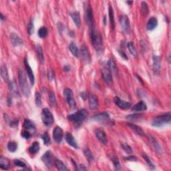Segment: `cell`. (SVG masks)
I'll return each instance as SVG.
<instances>
[{"label": "cell", "mask_w": 171, "mask_h": 171, "mask_svg": "<svg viewBox=\"0 0 171 171\" xmlns=\"http://www.w3.org/2000/svg\"><path fill=\"white\" fill-rule=\"evenodd\" d=\"M104 24H106V17L104 18Z\"/></svg>", "instance_id": "58"}, {"label": "cell", "mask_w": 171, "mask_h": 171, "mask_svg": "<svg viewBox=\"0 0 171 171\" xmlns=\"http://www.w3.org/2000/svg\"><path fill=\"white\" fill-rule=\"evenodd\" d=\"M112 161L113 164H114V165L115 169H116V170H122V168H121L120 162H119V160H118V158L116 157V156H114V157H113L112 158Z\"/></svg>", "instance_id": "41"}, {"label": "cell", "mask_w": 171, "mask_h": 171, "mask_svg": "<svg viewBox=\"0 0 171 171\" xmlns=\"http://www.w3.org/2000/svg\"><path fill=\"white\" fill-rule=\"evenodd\" d=\"M24 128L25 130H27L30 132V133H35L36 132V126L34 124L32 121L30 120H26L24 121Z\"/></svg>", "instance_id": "22"}, {"label": "cell", "mask_w": 171, "mask_h": 171, "mask_svg": "<svg viewBox=\"0 0 171 171\" xmlns=\"http://www.w3.org/2000/svg\"><path fill=\"white\" fill-rule=\"evenodd\" d=\"M171 115L170 112L155 117L152 122V125L155 127H161L162 126L170 122Z\"/></svg>", "instance_id": "4"}, {"label": "cell", "mask_w": 171, "mask_h": 171, "mask_svg": "<svg viewBox=\"0 0 171 171\" xmlns=\"http://www.w3.org/2000/svg\"><path fill=\"white\" fill-rule=\"evenodd\" d=\"M1 78H3L5 82H8L9 80V75H8V72L6 66L3 65L1 67Z\"/></svg>", "instance_id": "31"}, {"label": "cell", "mask_w": 171, "mask_h": 171, "mask_svg": "<svg viewBox=\"0 0 171 171\" xmlns=\"http://www.w3.org/2000/svg\"><path fill=\"white\" fill-rule=\"evenodd\" d=\"M42 161L44 162L47 167L51 168L53 165V157L50 151H47L42 157Z\"/></svg>", "instance_id": "12"}, {"label": "cell", "mask_w": 171, "mask_h": 171, "mask_svg": "<svg viewBox=\"0 0 171 171\" xmlns=\"http://www.w3.org/2000/svg\"><path fill=\"white\" fill-rule=\"evenodd\" d=\"M108 65L109 67V70H110L111 73L113 74H116L117 72V66L116 64V62H115L114 59H109L108 62Z\"/></svg>", "instance_id": "33"}, {"label": "cell", "mask_w": 171, "mask_h": 171, "mask_svg": "<svg viewBox=\"0 0 171 171\" xmlns=\"http://www.w3.org/2000/svg\"><path fill=\"white\" fill-rule=\"evenodd\" d=\"M108 13H109V19H110L111 28H112V30H114L115 28L114 14V10H113V8L112 7V6L111 5H109Z\"/></svg>", "instance_id": "27"}, {"label": "cell", "mask_w": 171, "mask_h": 171, "mask_svg": "<svg viewBox=\"0 0 171 171\" xmlns=\"http://www.w3.org/2000/svg\"><path fill=\"white\" fill-rule=\"evenodd\" d=\"M84 18H85L86 23H87L88 26H89L90 30V29L94 28V17L92 7L88 3H86L84 5Z\"/></svg>", "instance_id": "5"}, {"label": "cell", "mask_w": 171, "mask_h": 171, "mask_svg": "<svg viewBox=\"0 0 171 171\" xmlns=\"http://www.w3.org/2000/svg\"><path fill=\"white\" fill-rule=\"evenodd\" d=\"M42 120L45 126L49 127L54 121L53 116L48 108H44L42 112Z\"/></svg>", "instance_id": "6"}, {"label": "cell", "mask_w": 171, "mask_h": 171, "mask_svg": "<svg viewBox=\"0 0 171 171\" xmlns=\"http://www.w3.org/2000/svg\"><path fill=\"white\" fill-rule=\"evenodd\" d=\"M48 35V30L45 27H42V28L39 29L38 30V36L41 38H44L47 36Z\"/></svg>", "instance_id": "38"}, {"label": "cell", "mask_w": 171, "mask_h": 171, "mask_svg": "<svg viewBox=\"0 0 171 171\" xmlns=\"http://www.w3.org/2000/svg\"><path fill=\"white\" fill-rule=\"evenodd\" d=\"M120 24L122 27V30L126 34H128L130 32V20L126 16L123 15L120 17Z\"/></svg>", "instance_id": "8"}, {"label": "cell", "mask_w": 171, "mask_h": 171, "mask_svg": "<svg viewBox=\"0 0 171 171\" xmlns=\"http://www.w3.org/2000/svg\"><path fill=\"white\" fill-rule=\"evenodd\" d=\"M147 109V106L143 101H140L137 104H136L132 108V110L135 111V112H141V111H145Z\"/></svg>", "instance_id": "23"}, {"label": "cell", "mask_w": 171, "mask_h": 171, "mask_svg": "<svg viewBox=\"0 0 171 171\" xmlns=\"http://www.w3.org/2000/svg\"><path fill=\"white\" fill-rule=\"evenodd\" d=\"M42 139L44 141V143L46 146L49 145L51 143V140L50 138H49V136L48 134V132H45L42 135Z\"/></svg>", "instance_id": "42"}, {"label": "cell", "mask_w": 171, "mask_h": 171, "mask_svg": "<svg viewBox=\"0 0 171 171\" xmlns=\"http://www.w3.org/2000/svg\"><path fill=\"white\" fill-rule=\"evenodd\" d=\"M79 55L81 57V58L84 59V61L87 62H89L90 61V55L89 51H88V48L85 45L82 46L81 48H80V51H79Z\"/></svg>", "instance_id": "13"}, {"label": "cell", "mask_w": 171, "mask_h": 171, "mask_svg": "<svg viewBox=\"0 0 171 171\" xmlns=\"http://www.w3.org/2000/svg\"><path fill=\"white\" fill-rule=\"evenodd\" d=\"M126 159L127 160H130V161H137V158H136L135 156H132V155H130L129 156H128V157L126 158Z\"/></svg>", "instance_id": "50"}, {"label": "cell", "mask_w": 171, "mask_h": 171, "mask_svg": "<svg viewBox=\"0 0 171 171\" xmlns=\"http://www.w3.org/2000/svg\"><path fill=\"white\" fill-rule=\"evenodd\" d=\"M84 156H86V158H87V160L90 162H92V160H94V156H93V154H92V152L90 151V150L89 149V148H85V149L84 150Z\"/></svg>", "instance_id": "37"}, {"label": "cell", "mask_w": 171, "mask_h": 171, "mask_svg": "<svg viewBox=\"0 0 171 171\" xmlns=\"http://www.w3.org/2000/svg\"><path fill=\"white\" fill-rule=\"evenodd\" d=\"M14 163L16 166H20V167H22V168H26L27 167L26 164L25 163V162H24L23 161H22V160H18V159L14 160Z\"/></svg>", "instance_id": "46"}, {"label": "cell", "mask_w": 171, "mask_h": 171, "mask_svg": "<svg viewBox=\"0 0 171 171\" xmlns=\"http://www.w3.org/2000/svg\"><path fill=\"white\" fill-rule=\"evenodd\" d=\"M161 68V59L158 55L153 56V70L156 74H159Z\"/></svg>", "instance_id": "16"}, {"label": "cell", "mask_w": 171, "mask_h": 171, "mask_svg": "<svg viewBox=\"0 0 171 171\" xmlns=\"http://www.w3.org/2000/svg\"><path fill=\"white\" fill-rule=\"evenodd\" d=\"M114 103L118 108L122 109V110H128V109H129L132 106V104L130 102L121 100V99L118 97L114 98Z\"/></svg>", "instance_id": "11"}, {"label": "cell", "mask_w": 171, "mask_h": 171, "mask_svg": "<svg viewBox=\"0 0 171 171\" xmlns=\"http://www.w3.org/2000/svg\"><path fill=\"white\" fill-rule=\"evenodd\" d=\"M78 170H86V168L84 166L83 164H80V165L78 166Z\"/></svg>", "instance_id": "53"}, {"label": "cell", "mask_w": 171, "mask_h": 171, "mask_svg": "<svg viewBox=\"0 0 171 171\" xmlns=\"http://www.w3.org/2000/svg\"><path fill=\"white\" fill-rule=\"evenodd\" d=\"M126 3H128V4H132V3H133V1H127Z\"/></svg>", "instance_id": "57"}, {"label": "cell", "mask_w": 171, "mask_h": 171, "mask_svg": "<svg viewBox=\"0 0 171 171\" xmlns=\"http://www.w3.org/2000/svg\"><path fill=\"white\" fill-rule=\"evenodd\" d=\"M141 11L142 13L145 16H147L148 12H149V10H148V7L147 3H146L145 1H143L141 3Z\"/></svg>", "instance_id": "40"}, {"label": "cell", "mask_w": 171, "mask_h": 171, "mask_svg": "<svg viewBox=\"0 0 171 171\" xmlns=\"http://www.w3.org/2000/svg\"><path fill=\"white\" fill-rule=\"evenodd\" d=\"M93 119L95 121H97V122L101 123H105L106 122L107 123L109 122H112L110 120V115L108 114V113L106 112L95 115V116H93Z\"/></svg>", "instance_id": "10"}, {"label": "cell", "mask_w": 171, "mask_h": 171, "mask_svg": "<svg viewBox=\"0 0 171 171\" xmlns=\"http://www.w3.org/2000/svg\"><path fill=\"white\" fill-rule=\"evenodd\" d=\"M25 65H26V68L27 71V74H28V76L29 77V79H30V83L32 85H34V81H35V78L34 73H33V71L32 68H31L30 66L29 65L28 59H25Z\"/></svg>", "instance_id": "18"}, {"label": "cell", "mask_w": 171, "mask_h": 171, "mask_svg": "<svg viewBox=\"0 0 171 171\" xmlns=\"http://www.w3.org/2000/svg\"><path fill=\"white\" fill-rule=\"evenodd\" d=\"M149 138H150V143H151L152 146H153V147H154V149H155L156 151L157 152H158V153H161V152H162V148H161V147H160V146L159 145V144H158L157 143V141H156L153 137H152L151 136H150Z\"/></svg>", "instance_id": "32"}, {"label": "cell", "mask_w": 171, "mask_h": 171, "mask_svg": "<svg viewBox=\"0 0 171 171\" xmlns=\"http://www.w3.org/2000/svg\"><path fill=\"white\" fill-rule=\"evenodd\" d=\"M36 50L37 55H38V57L39 59H40V62L42 64H44V53H43L42 48V47H41L40 45H39V44L36 45Z\"/></svg>", "instance_id": "29"}, {"label": "cell", "mask_w": 171, "mask_h": 171, "mask_svg": "<svg viewBox=\"0 0 171 171\" xmlns=\"http://www.w3.org/2000/svg\"><path fill=\"white\" fill-rule=\"evenodd\" d=\"M39 150H40V144L38 142H34L29 148V151L32 154H37L39 152Z\"/></svg>", "instance_id": "30"}, {"label": "cell", "mask_w": 171, "mask_h": 171, "mask_svg": "<svg viewBox=\"0 0 171 171\" xmlns=\"http://www.w3.org/2000/svg\"><path fill=\"white\" fill-rule=\"evenodd\" d=\"M66 141L70 146L74 148H78V144L76 143L75 139L71 133H66L65 136Z\"/></svg>", "instance_id": "20"}, {"label": "cell", "mask_w": 171, "mask_h": 171, "mask_svg": "<svg viewBox=\"0 0 171 171\" xmlns=\"http://www.w3.org/2000/svg\"><path fill=\"white\" fill-rule=\"evenodd\" d=\"M9 89L12 95L14 96H19V91H18V88L16 82L14 80H11L9 84Z\"/></svg>", "instance_id": "21"}, {"label": "cell", "mask_w": 171, "mask_h": 171, "mask_svg": "<svg viewBox=\"0 0 171 171\" xmlns=\"http://www.w3.org/2000/svg\"><path fill=\"white\" fill-rule=\"evenodd\" d=\"M18 77H19V82L21 87L22 93L26 97H28L30 95V88L27 81L26 75L23 70L20 69L18 72Z\"/></svg>", "instance_id": "3"}, {"label": "cell", "mask_w": 171, "mask_h": 171, "mask_svg": "<svg viewBox=\"0 0 171 171\" xmlns=\"http://www.w3.org/2000/svg\"><path fill=\"white\" fill-rule=\"evenodd\" d=\"M128 125L129 126L130 128L132 130L135 132L137 135H139V136L145 135V132H144L143 130L142 129L141 127L139 126H137V125L134 124H131V123L128 124Z\"/></svg>", "instance_id": "26"}, {"label": "cell", "mask_w": 171, "mask_h": 171, "mask_svg": "<svg viewBox=\"0 0 171 171\" xmlns=\"http://www.w3.org/2000/svg\"><path fill=\"white\" fill-rule=\"evenodd\" d=\"M35 101H36V104L38 106H40L42 105V97H41L40 94L39 92H36V93Z\"/></svg>", "instance_id": "45"}, {"label": "cell", "mask_w": 171, "mask_h": 171, "mask_svg": "<svg viewBox=\"0 0 171 171\" xmlns=\"http://www.w3.org/2000/svg\"><path fill=\"white\" fill-rule=\"evenodd\" d=\"M71 18L72 19L74 23L76 25V26L79 27L81 24V21H80V14L78 11H74L70 14Z\"/></svg>", "instance_id": "28"}, {"label": "cell", "mask_w": 171, "mask_h": 171, "mask_svg": "<svg viewBox=\"0 0 171 171\" xmlns=\"http://www.w3.org/2000/svg\"><path fill=\"white\" fill-rule=\"evenodd\" d=\"M88 100H89V107L91 110H96L98 108V99L96 95L93 94H90L88 96Z\"/></svg>", "instance_id": "14"}, {"label": "cell", "mask_w": 171, "mask_h": 171, "mask_svg": "<svg viewBox=\"0 0 171 171\" xmlns=\"http://www.w3.org/2000/svg\"><path fill=\"white\" fill-rule=\"evenodd\" d=\"M121 147H122V149L124 150L125 152L128 154H132V148L130 147L126 143H122L121 145Z\"/></svg>", "instance_id": "43"}, {"label": "cell", "mask_w": 171, "mask_h": 171, "mask_svg": "<svg viewBox=\"0 0 171 171\" xmlns=\"http://www.w3.org/2000/svg\"><path fill=\"white\" fill-rule=\"evenodd\" d=\"M55 166L59 170L66 171L68 170V168L65 166V164L61 161L60 160H55Z\"/></svg>", "instance_id": "35"}, {"label": "cell", "mask_w": 171, "mask_h": 171, "mask_svg": "<svg viewBox=\"0 0 171 171\" xmlns=\"http://www.w3.org/2000/svg\"><path fill=\"white\" fill-rule=\"evenodd\" d=\"M69 70H70V67L67 66H66L64 68V70L66 71V72L69 71Z\"/></svg>", "instance_id": "55"}, {"label": "cell", "mask_w": 171, "mask_h": 171, "mask_svg": "<svg viewBox=\"0 0 171 171\" xmlns=\"http://www.w3.org/2000/svg\"><path fill=\"white\" fill-rule=\"evenodd\" d=\"M127 47L130 51V53H131V55H132L134 57H137V49H136L135 46H134V44H132V42H128Z\"/></svg>", "instance_id": "36"}, {"label": "cell", "mask_w": 171, "mask_h": 171, "mask_svg": "<svg viewBox=\"0 0 171 171\" xmlns=\"http://www.w3.org/2000/svg\"><path fill=\"white\" fill-rule=\"evenodd\" d=\"M143 157L144 159H145V161L147 162V164H148V166H149V167L151 168V169H154V168H155V166L154 165V164L151 162V160H150V158H148L145 154H143Z\"/></svg>", "instance_id": "44"}, {"label": "cell", "mask_w": 171, "mask_h": 171, "mask_svg": "<svg viewBox=\"0 0 171 171\" xmlns=\"http://www.w3.org/2000/svg\"><path fill=\"white\" fill-rule=\"evenodd\" d=\"M102 78L105 82H106L107 84H110L112 81V73L109 68H104L102 70Z\"/></svg>", "instance_id": "17"}, {"label": "cell", "mask_w": 171, "mask_h": 171, "mask_svg": "<svg viewBox=\"0 0 171 171\" xmlns=\"http://www.w3.org/2000/svg\"><path fill=\"white\" fill-rule=\"evenodd\" d=\"M18 148V145L17 143L15 142H9L7 145V149L9 150V151L11 152H14L17 150Z\"/></svg>", "instance_id": "39"}, {"label": "cell", "mask_w": 171, "mask_h": 171, "mask_svg": "<svg viewBox=\"0 0 171 171\" xmlns=\"http://www.w3.org/2000/svg\"><path fill=\"white\" fill-rule=\"evenodd\" d=\"M48 79L49 80H50V81H51V80H53V72L51 71V70L49 71V72L48 73Z\"/></svg>", "instance_id": "51"}, {"label": "cell", "mask_w": 171, "mask_h": 171, "mask_svg": "<svg viewBox=\"0 0 171 171\" xmlns=\"http://www.w3.org/2000/svg\"><path fill=\"white\" fill-rule=\"evenodd\" d=\"M64 95L66 99L68 104L69 106L71 108L75 109L76 106V101L74 99V95H73V92L72 91L71 89L70 88H66V89L64 90Z\"/></svg>", "instance_id": "7"}, {"label": "cell", "mask_w": 171, "mask_h": 171, "mask_svg": "<svg viewBox=\"0 0 171 171\" xmlns=\"http://www.w3.org/2000/svg\"><path fill=\"white\" fill-rule=\"evenodd\" d=\"M34 24L32 21H30V23H29L28 26V32L29 33V34L32 35L33 33H34Z\"/></svg>", "instance_id": "48"}, {"label": "cell", "mask_w": 171, "mask_h": 171, "mask_svg": "<svg viewBox=\"0 0 171 171\" xmlns=\"http://www.w3.org/2000/svg\"><path fill=\"white\" fill-rule=\"evenodd\" d=\"M158 21L155 18H151L148 20L147 24V29L148 31L153 30L157 26Z\"/></svg>", "instance_id": "24"}, {"label": "cell", "mask_w": 171, "mask_h": 171, "mask_svg": "<svg viewBox=\"0 0 171 171\" xmlns=\"http://www.w3.org/2000/svg\"><path fill=\"white\" fill-rule=\"evenodd\" d=\"M49 102H50L52 106H55V103H56V100H55V94L53 93V92H50L49 95Z\"/></svg>", "instance_id": "47"}, {"label": "cell", "mask_w": 171, "mask_h": 171, "mask_svg": "<svg viewBox=\"0 0 171 171\" xmlns=\"http://www.w3.org/2000/svg\"><path fill=\"white\" fill-rule=\"evenodd\" d=\"M64 137V132L60 127L56 126L53 131V139L57 144L62 143Z\"/></svg>", "instance_id": "9"}, {"label": "cell", "mask_w": 171, "mask_h": 171, "mask_svg": "<svg viewBox=\"0 0 171 171\" xmlns=\"http://www.w3.org/2000/svg\"><path fill=\"white\" fill-rule=\"evenodd\" d=\"M10 162L7 158L1 156L0 158V168L3 170H8L9 168Z\"/></svg>", "instance_id": "25"}, {"label": "cell", "mask_w": 171, "mask_h": 171, "mask_svg": "<svg viewBox=\"0 0 171 171\" xmlns=\"http://www.w3.org/2000/svg\"><path fill=\"white\" fill-rule=\"evenodd\" d=\"M69 49L70 50L71 53H72V55L76 57L79 56V50H78V48L76 45L74 44V43H71L69 46Z\"/></svg>", "instance_id": "34"}, {"label": "cell", "mask_w": 171, "mask_h": 171, "mask_svg": "<svg viewBox=\"0 0 171 171\" xmlns=\"http://www.w3.org/2000/svg\"><path fill=\"white\" fill-rule=\"evenodd\" d=\"M21 135L26 139H28L31 137V133L27 130H24V131H22L21 132Z\"/></svg>", "instance_id": "49"}, {"label": "cell", "mask_w": 171, "mask_h": 171, "mask_svg": "<svg viewBox=\"0 0 171 171\" xmlns=\"http://www.w3.org/2000/svg\"><path fill=\"white\" fill-rule=\"evenodd\" d=\"M88 116V112L85 109L78 110L77 112L68 116V119L72 121L76 126H79L82 124Z\"/></svg>", "instance_id": "1"}, {"label": "cell", "mask_w": 171, "mask_h": 171, "mask_svg": "<svg viewBox=\"0 0 171 171\" xmlns=\"http://www.w3.org/2000/svg\"><path fill=\"white\" fill-rule=\"evenodd\" d=\"M90 38L92 44L94 47V48L97 51H101L103 49V45H102V37L98 33L96 32L95 30V28L90 29Z\"/></svg>", "instance_id": "2"}, {"label": "cell", "mask_w": 171, "mask_h": 171, "mask_svg": "<svg viewBox=\"0 0 171 171\" xmlns=\"http://www.w3.org/2000/svg\"><path fill=\"white\" fill-rule=\"evenodd\" d=\"M81 97L83 98L84 100L86 99V93H85V92H82V93H81Z\"/></svg>", "instance_id": "54"}, {"label": "cell", "mask_w": 171, "mask_h": 171, "mask_svg": "<svg viewBox=\"0 0 171 171\" xmlns=\"http://www.w3.org/2000/svg\"><path fill=\"white\" fill-rule=\"evenodd\" d=\"M119 53H120V55H121V56H122V57L123 59H128L126 55V53L124 52L123 51L119 50Z\"/></svg>", "instance_id": "52"}, {"label": "cell", "mask_w": 171, "mask_h": 171, "mask_svg": "<svg viewBox=\"0 0 171 171\" xmlns=\"http://www.w3.org/2000/svg\"><path fill=\"white\" fill-rule=\"evenodd\" d=\"M10 41H11V44L15 47L22 45V43H23V41H22V39L20 38L18 34H15V33H12L10 35Z\"/></svg>", "instance_id": "19"}, {"label": "cell", "mask_w": 171, "mask_h": 171, "mask_svg": "<svg viewBox=\"0 0 171 171\" xmlns=\"http://www.w3.org/2000/svg\"><path fill=\"white\" fill-rule=\"evenodd\" d=\"M96 137L97 138L98 140L101 143H102L103 145H106L107 143V137L105 134L104 131L101 128H97L95 131Z\"/></svg>", "instance_id": "15"}, {"label": "cell", "mask_w": 171, "mask_h": 171, "mask_svg": "<svg viewBox=\"0 0 171 171\" xmlns=\"http://www.w3.org/2000/svg\"><path fill=\"white\" fill-rule=\"evenodd\" d=\"M0 15H1V16H0V17H1V21H3V20H4V17H3V14H0Z\"/></svg>", "instance_id": "56"}]
</instances>
